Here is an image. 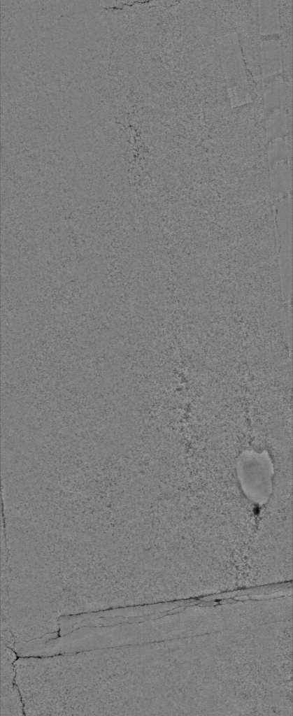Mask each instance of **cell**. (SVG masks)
<instances>
[{
	"instance_id": "1",
	"label": "cell",
	"mask_w": 293,
	"mask_h": 716,
	"mask_svg": "<svg viewBox=\"0 0 293 716\" xmlns=\"http://www.w3.org/2000/svg\"><path fill=\"white\" fill-rule=\"evenodd\" d=\"M236 471L245 495L255 503H266L271 494L273 475L268 452L244 451L238 457Z\"/></svg>"
}]
</instances>
